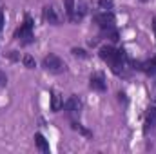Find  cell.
Segmentation results:
<instances>
[{"label":"cell","mask_w":156,"mask_h":154,"mask_svg":"<svg viewBox=\"0 0 156 154\" xmlns=\"http://www.w3.org/2000/svg\"><path fill=\"white\" fill-rule=\"evenodd\" d=\"M100 58L111 65L115 75H123L127 69V56L122 49H115L111 45H105L100 49Z\"/></svg>","instance_id":"1"},{"label":"cell","mask_w":156,"mask_h":154,"mask_svg":"<svg viewBox=\"0 0 156 154\" xmlns=\"http://www.w3.org/2000/svg\"><path fill=\"white\" fill-rule=\"evenodd\" d=\"M15 38L20 40L22 44H31V42H35V35H33V18H31L29 15H26L24 24L16 29Z\"/></svg>","instance_id":"2"},{"label":"cell","mask_w":156,"mask_h":154,"mask_svg":"<svg viewBox=\"0 0 156 154\" xmlns=\"http://www.w3.org/2000/svg\"><path fill=\"white\" fill-rule=\"evenodd\" d=\"M42 65H44L45 71H49V73H53V75H62V73L66 71L64 60H62L60 56H56V54H47V56L44 58Z\"/></svg>","instance_id":"3"},{"label":"cell","mask_w":156,"mask_h":154,"mask_svg":"<svg viewBox=\"0 0 156 154\" xmlns=\"http://www.w3.org/2000/svg\"><path fill=\"white\" fill-rule=\"evenodd\" d=\"M94 22H96L98 27L104 29V31L115 29V15H113V11H102V13H96V15H94Z\"/></svg>","instance_id":"4"},{"label":"cell","mask_w":156,"mask_h":154,"mask_svg":"<svg viewBox=\"0 0 156 154\" xmlns=\"http://www.w3.org/2000/svg\"><path fill=\"white\" fill-rule=\"evenodd\" d=\"M89 85H91L93 91H98V93L107 91V82H105L104 73H93L91 78H89Z\"/></svg>","instance_id":"5"},{"label":"cell","mask_w":156,"mask_h":154,"mask_svg":"<svg viewBox=\"0 0 156 154\" xmlns=\"http://www.w3.org/2000/svg\"><path fill=\"white\" fill-rule=\"evenodd\" d=\"M64 109L69 116H78L82 111V102L76 96H71V98H67V102H64Z\"/></svg>","instance_id":"6"},{"label":"cell","mask_w":156,"mask_h":154,"mask_svg":"<svg viewBox=\"0 0 156 154\" xmlns=\"http://www.w3.org/2000/svg\"><path fill=\"white\" fill-rule=\"evenodd\" d=\"M44 18H45L49 24H53V26H58V24L62 22V16L58 15V9H56L55 5H45V7H44Z\"/></svg>","instance_id":"7"},{"label":"cell","mask_w":156,"mask_h":154,"mask_svg":"<svg viewBox=\"0 0 156 154\" xmlns=\"http://www.w3.org/2000/svg\"><path fill=\"white\" fill-rule=\"evenodd\" d=\"M62 107H64V98L60 96V93L53 91V93H51V111H53V113H58Z\"/></svg>","instance_id":"8"},{"label":"cell","mask_w":156,"mask_h":154,"mask_svg":"<svg viewBox=\"0 0 156 154\" xmlns=\"http://www.w3.org/2000/svg\"><path fill=\"white\" fill-rule=\"evenodd\" d=\"M138 69H142L147 75H156V58H151L144 64H138Z\"/></svg>","instance_id":"9"},{"label":"cell","mask_w":156,"mask_h":154,"mask_svg":"<svg viewBox=\"0 0 156 154\" xmlns=\"http://www.w3.org/2000/svg\"><path fill=\"white\" fill-rule=\"evenodd\" d=\"M35 143H37V147H38L42 152L47 154L49 151H51V149H49V143H47V140H45V138H44L40 132H37V134H35Z\"/></svg>","instance_id":"10"},{"label":"cell","mask_w":156,"mask_h":154,"mask_svg":"<svg viewBox=\"0 0 156 154\" xmlns=\"http://www.w3.org/2000/svg\"><path fill=\"white\" fill-rule=\"evenodd\" d=\"M87 13V7H85V4H78L76 7H75V15H73V20L71 22H80L82 18H83V15Z\"/></svg>","instance_id":"11"},{"label":"cell","mask_w":156,"mask_h":154,"mask_svg":"<svg viewBox=\"0 0 156 154\" xmlns=\"http://www.w3.org/2000/svg\"><path fill=\"white\" fill-rule=\"evenodd\" d=\"M64 5H66V13H67V18L73 20V15H75V0H64Z\"/></svg>","instance_id":"12"},{"label":"cell","mask_w":156,"mask_h":154,"mask_svg":"<svg viewBox=\"0 0 156 154\" xmlns=\"http://www.w3.org/2000/svg\"><path fill=\"white\" fill-rule=\"evenodd\" d=\"M154 121H156V109L154 107H151L149 109V113H147V121H145V131L149 129V127H154Z\"/></svg>","instance_id":"13"},{"label":"cell","mask_w":156,"mask_h":154,"mask_svg":"<svg viewBox=\"0 0 156 154\" xmlns=\"http://www.w3.org/2000/svg\"><path fill=\"white\" fill-rule=\"evenodd\" d=\"M98 5H100V9H104V11H111V9H113V0H100Z\"/></svg>","instance_id":"14"},{"label":"cell","mask_w":156,"mask_h":154,"mask_svg":"<svg viewBox=\"0 0 156 154\" xmlns=\"http://www.w3.org/2000/svg\"><path fill=\"white\" fill-rule=\"evenodd\" d=\"M24 65H26L27 69H35V60H33V56L26 54V56H24Z\"/></svg>","instance_id":"15"},{"label":"cell","mask_w":156,"mask_h":154,"mask_svg":"<svg viewBox=\"0 0 156 154\" xmlns=\"http://www.w3.org/2000/svg\"><path fill=\"white\" fill-rule=\"evenodd\" d=\"M73 129H75V131H80V132H82V134H85V136H91V132H89V131H85L83 127H80V123H76V121H73Z\"/></svg>","instance_id":"16"},{"label":"cell","mask_w":156,"mask_h":154,"mask_svg":"<svg viewBox=\"0 0 156 154\" xmlns=\"http://www.w3.org/2000/svg\"><path fill=\"white\" fill-rule=\"evenodd\" d=\"M73 54H75V56H82V58H85V56H87L83 49H76V47L73 49Z\"/></svg>","instance_id":"17"},{"label":"cell","mask_w":156,"mask_h":154,"mask_svg":"<svg viewBox=\"0 0 156 154\" xmlns=\"http://www.w3.org/2000/svg\"><path fill=\"white\" fill-rule=\"evenodd\" d=\"M5 83H7V76H5V73L0 71V87H4Z\"/></svg>","instance_id":"18"},{"label":"cell","mask_w":156,"mask_h":154,"mask_svg":"<svg viewBox=\"0 0 156 154\" xmlns=\"http://www.w3.org/2000/svg\"><path fill=\"white\" fill-rule=\"evenodd\" d=\"M4 24H5V18H4V13L0 11V33H2V27H4Z\"/></svg>","instance_id":"19"},{"label":"cell","mask_w":156,"mask_h":154,"mask_svg":"<svg viewBox=\"0 0 156 154\" xmlns=\"http://www.w3.org/2000/svg\"><path fill=\"white\" fill-rule=\"evenodd\" d=\"M154 33H156V18H154Z\"/></svg>","instance_id":"20"}]
</instances>
